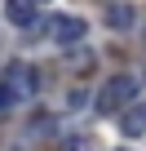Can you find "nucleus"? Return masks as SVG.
Wrapping results in <instances>:
<instances>
[{
    "label": "nucleus",
    "mask_w": 146,
    "mask_h": 151,
    "mask_svg": "<svg viewBox=\"0 0 146 151\" xmlns=\"http://www.w3.org/2000/svg\"><path fill=\"white\" fill-rule=\"evenodd\" d=\"M133 18H137V14H133V5H111V9H106V22H111L115 31H128V27H133Z\"/></svg>",
    "instance_id": "obj_6"
},
{
    "label": "nucleus",
    "mask_w": 146,
    "mask_h": 151,
    "mask_svg": "<svg viewBox=\"0 0 146 151\" xmlns=\"http://www.w3.org/2000/svg\"><path fill=\"white\" fill-rule=\"evenodd\" d=\"M58 151H89V147H84V142H80V138H66V142H62V147H58Z\"/></svg>",
    "instance_id": "obj_7"
},
{
    "label": "nucleus",
    "mask_w": 146,
    "mask_h": 151,
    "mask_svg": "<svg viewBox=\"0 0 146 151\" xmlns=\"http://www.w3.org/2000/svg\"><path fill=\"white\" fill-rule=\"evenodd\" d=\"M133 98H137V76H115V80L102 89V98H98V111H124V107H133Z\"/></svg>",
    "instance_id": "obj_2"
},
{
    "label": "nucleus",
    "mask_w": 146,
    "mask_h": 151,
    "mask_svg": "<svg viewBox=\"0 0 146 151\" xmlns=\"http://www.w3.org/2000/svg\"><path fill=\"white\" fill-rule=\"evenodd\" d=\"M120 129H124V138H142V133H146V102H133V107H124V116H120Z\"/></svg>",
    "instance_id": "obj_4"
},
{
    "label": "nucleus",
    "mask_w": 146,
    "mask_h": 151,
    "mask_svg": "<svg viewBox=\"0 0 146 151\" xmlns=\"http://www.w3.org/2000/svg\"><path fill=\"white\" fill-rule=\"evenodd\" d=\"M5 18L14 27H31L36 22V0H5Z\"/></svg>",
    "instance_id": "obj_5"
},
{
    "label": "nucleus",
    "mask_w": 146,
    "mask_h": 151,
    "mask_svg": "<svg viewBox=\"0 0 146 151\" xmlns=\"http://www.w3.org/2000/svg\"><path fill=\"white\" fill-rule=\"evenodd\" d=\"M36 89H40V76H36V67H9V76H5V85H0V116L5 111H14L18 102H27V98H36Z\"/></svg>",
    "instance_id": "obj_1"
},
{
    "label": "nucleus",
    "mask_w": 146,
    "mask_h": 151,
    "mask_svg": "<svg viewBox=\"0 0 146 151\" xmlns=\"http://www.w3.org/2000/svg\"><path fill=\"white\" fill-rule=\"evenodd\" d=\"M49 36L62 45V49H75L84 36H89V27H84V18H71V14H58L53 22H49Z\"/></svg>",
    "instance_id": "obj_3"
}]
</instances>
